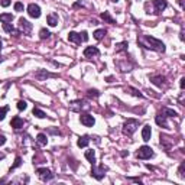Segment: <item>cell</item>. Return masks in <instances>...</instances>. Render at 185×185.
<instances>
[{"instance_id": "83f0119b", "label": "cell", "mask_w": 185, "mask_h": 185, "mask_svg": "<svg viewBox=\"0 0 185 185\" xmlns=\"http://www.w3.org/2000/svg\"><path fill=\"white\" fill-rule=\"evenodd\" d=\"M32 113H34V116H36L38 119H45L46 117V114L43 113L41 109H38V107H34V111H32Z\"/></svg>"}, {"instance_id": "5bb4252c", "label": "cell", "mask_w": 185, "mask_h": 185, "mask_svg": "<svg viewBox=\"0 0 185 185\" xmlns=\"http://www.w3.org/2000/svg\"><path fill=\"white\" fill-rule=\"evenodd\" d=\"M10 124H12L13 129H22L23 127V124H25V122H23V119H20L19 116H15V117L12 119V122H10Z\"/></svg>"}, {"instance_id": "6da1fadb", "label": "cell", "mask_w": 185, "mask_h": 185, "mask_svg": "<svg viewBox=\"0 0 185 185\" xmlns=\"http://www.w3.org/2000/svg\"><path fill=\"white\" fill-rule=\"evenodd\" d=\"M138 43H140V45L147 48V49L158 51V52H165V43L162 41H159V39L153 38V36H149V35H145L142 38H139Z\"/></svg>"}, {"instance_id": "8d00e7d4", "label": "cell", "mask_w": 185, "mask_h": 185, "mask_svg": "<svg viewBox=\"0 0 185 185\" xmlns=\"http://www.w3.org/2000/svg\"><path fill=\"white\" fill-rule=\"evenodd\" d=\"M10 3H12L10 0H0V4H2L3 7H7V6H10Z\"/></svg>"}, {"instance_id": "30bf717a", "label": "cell", "mask_w": 185, "mask_h": 185, "mask_svg": "<svg viewBox=\"0 0 185 185\" xmlns=\"http://www.w3.org/2000/svg\"><path fill=\"white\" fill-rule=\"evenodd\" d=\"M28 15H29L30 17H34V19H38V17L41 16V7H39L38 4L30 3L29 6H28Z\"/></svg>"}, {"instance_id": "e0dca14e", "label": "cell", "mask_w": 185, "mask_h": 185, "mask_svg": "<svg viewBox=\"0 0 185 185\" xmlns=\"http://www.w3.org/2000/svg\"><path fill=\"white\" fill-rule=\"evenodd\" d=\"M68 41L72 42V43H81L83 42L80 34H77V32H70V34H68Z\"/></svg>"}, {"instance_id": "277c9868", "label": "cell", "mask_w": 185, "mask_h": 185, "mask_svg": "<svg viewBox=\"0 0 185 185\" xmlns=\"http://www.w3.org/2000/svg\"><path fill=\"white\" fill-rule=\"evenodd\" d=\"M106 172H107V168H106L104 165H100V166H96V164L92 165V169H91V175L96 179H98V181H101L103 178H104Z\"/></svg>"}, {"instance_id": "e575fe53", "label": "cell", "mask_w": 185, "mask_h": 185, "mask_svg": "<svg viewBox=\"0 0 185 185\" xmlns=\"http://www.w3.org/2000/svg\"><path fill=\"white\" fill-rule=\"evenodd\" d=\"M126 91H132V94L133 96H136V97H142V94L138 91V90H135V88H132V87H127L126 88Z\"/></svg>"}, {"instance_id": "7402d4cb", "label": "cell", "mask_w": 185, "mask_h": 185, "mask_svg": "<svg viewBox=\"0 0 185 185\" xmlns=\"http://www.w3.org/2000/svg\"><path fill=\"white\" fill-rule=\"evenodd\" d=\"M85 158H87V160H88L91 165L96 164V153H94V151H87L85 152Z\"/></svg>"}, {"instance_id": "cb8c5ba5", "label": "cell", "mask_w": 185, "mask_h": 185, "mask_svg": "<svg viewBox=\"0 0 185 185\" xmlns=\"http://www.w3.org/2000/svg\"><path fill=\"white\" fill-rule=\"evenodd\" d=\"M106 34H107L106 29H97L96 32H94V38H96L97 41H101V39L106 36Z\"/></svg>"}, {"instance_id": "44dd1931", "label": "cell", "mask_w": 185, "mask_h": 185, "mask_svg": "<svg viewBox=\"0 0 185 185\" xmlns=\"http://www.w3.org/2000/svg\"><path fill=\"white\" fill-rule=\"evenodd\" d=\"M88 142H90L88 136H81V138L77 140V145H78V147H85L88 145Z\"/></svg>"}, {"instance_id": "4316f807", "label": "cell", "mask_w": 185, "mask_h": 185, "mask_svg": "<svg viewBox=\"0 0 185 185\" xmlns=\"http://www.w3.org/2000/svg\"><path fill=\"white\" fill-rule=\"evenodd\" d=\"M49 36H51V32H49V30H48V29H45V28H42V29L39 30V38L42 39V41H43V39H48V38H49Z\"/></svg>"}, {"instance_id": "2e32d148", "label": "cell", "mask_w": 185, "mask_h": 185, "mask_svg": "<svg viewBox=\"0 0 185 185\" xmlns=\"http://www.w3.org/2000/svg\"><path fill=\"white\" fill-rule=\"evenodd\" d=\"M48 77H54V74H51V72L45 71V70H39L38 72H35V78H38L39 81H43Z\"/></svg>"}, {"instance_id": "d6a6232c", "label": "cell", "mask_w": 185, "mask_h": 185, "mask_svg": "<svg viewBox=\"0 0 185 185\" xmlns=\"http://www.w3.org/2000/svg\"><path fill=\"white\" fill-rule=\"evenodd\" d=\"M26 107H28L26 101H23V100L17 101V109H19V110H26Z\"/></svg>"}, {"instance_id": "f1b7e54d", "label": "cell", "mask_w": 185, "mask_h": 185, "mask_svg": "<svg viewBox=\"0 0 185 185\" xmlns=\"http://www.w3.org/2000/svg\"><path fill=\"white\" fill-rule=\"evenodd\" d=\"M127 49V42H120L116 45V52H122V51Z\"/></svg>"}, {"instance_id": "9c48e42d", "label": "cell", "mask_w": 185, "mask_h": 185, "mask_svg": "<svg viewBox=\"0 0 185 185\" xmlns=\"http://www.w3.org/2000/svg\"><path fill=\"white\" fill-rule=\"evenodd\" d=\"M151 81L152 84H155L156 87H159V88H165L168 83H166V78L164 75H151Z\"/></svg>"}, {"instance_id": "7c38bea8", "label": "cell", "mask_w": 185, "mask_h": 185, "mask_svg": "<svg viewBox=\"0 0 185 185\" xmlns=\"http://www.w3.org/2000/svg\"><path fill=\"white\" fill-rule=\"evenodd\" d=\"M100 51L97 49L96 46H87L84 49V56L85 58H92V56H98Z\"/></svg>"}, {"instance_id": "9a60e30c", "label": "cell", "mask_w": 185, "mask_h": 185, "mask_svg": "<svg viewBox=\"0 0 185 185\" xmlns=\"http://www.w3.org/2000/svg\"><path fill=\"white\" fill-rule=\"evenodd\" d=\"M151 136H152L151 126H149V124L143 126V129H142V139L145 140V142H149V140H151Z\"/></svg>"}, {"instance_id": "4fadbf2b", "label": "cell", "mask_w": 185, "mask_h": 185, "mask_svg": "<svg viewBox=\"0 0 185 185\" xmlns=\"http://www.w3.org/2000/svg\"><path fill=\"white\" fill-rule=\"evenodd\" d=\"M155 122H156V124H158V126L164 127V129H169L168 122H166V117H165L164 114H158V116L155 117Z\"/></svg>"}, {"instance_id": "7a4b0ae2", "label": "cell", "mask_w": 185, "mask_h": 185, "mask_svg": "<svg viewBox=\"0 0 185 185\" xmlns=\"http://www.w3.org/2000/svg\"><path fill=\"white\" fill-rule=\"evenodd\" d=\"M138 127H139V120H136V119H129V120L123 124V133L127 136H130L135 133Z\"/></svg>"}, {"instance_id": "d6986e66", "label": "cell", "mask_w": 185, "mask_h": 185, "mask_svg": "<svg viewBox=\"0 0 185 185\" xmlns=\"http://www.w3.org/2000/svg\"><path fill=\"white\" fill-rule=\"evenodd\" d=\"M3 29H4V32H7L10 35H19V32L15 29V26L12 23H3Z\"/></svg>"}, {"instance_id": "ffe728a7", "label": "cell", "mask_w": 185, "mask_h": 185, "mask_svg": "<svg viewBox=\"0 0 185 185\" xmlns=\"http://www.w3.org/2000/svg\"><path fill=\"white\" fill-rule=\"evenodd\" d=\"M12 20H13L12 13H2V15H0V22H2V23H10Z\"/></svg>"}, {"instance_id": "b9f144b4", "label": "cell", "mask_w": 185, "mask_h": 185, "mask_svg": "<svg viewBox=\"0 0 185 185\" xmlns=\"http://www.w3.org/2000/svg\"><path fill=\"white\" fill-rule=\"evenodd\" d=\"M111 2H113V3H116V2H119V0H111Z\"/></svg>"}, {"instance_id": "d590c367", "label": "cell", "mask_w": 185, "mask_h": 185, "mask_svg": "<svg viewBox=\"0 0 185 185\" xmlns=\"http://www.w3.org/2000/svg\"><path fill=\"white\" fill-rule=\"evenodd\" d=\"M80 36H81V41H83V42L88 41V35H87V32H85V30H83V32H81Z\"/></svg>"}, {"instance_id": "ab89813d", "label": "cell", "mask_w": 185, "mask_h": 185, "mask_svg": "<svg viewBox=\"0 0 185 185\" xmlns=\"http://www.w3.org/2000/svg\"><path fill=\"white\" fill-rule=\"evenodd\" d=\"M179 85H181V90L185 88V77H182V78H181V83H179Z\"/></svg>"}, {"instance_id": "603a6c76", "label": "cell", "mask_w": 185, "mask_h": 185, "mask_svg": "<svg viewBox=\"0 0 185 185\" xmlns=\"http://www.w3.org/2000/svg\"><path fill=\"white\" fill-rule=\"evenodd\" d=\"M160 114H164L165 117H175V116H177V111L172 109H166V107H165V109H162V113Z\"/></svg>"}, {"instance_id": "f35d334b", "label": "cell", "mask_w": 185, "mask_h": 185, "mask_svg": "<svg viewBox=\"0 0 185 185\" xmlns=\"http://www.w3.org/2000/svg\"><path fill=\"white\" fill-rule=\"evenodd\" d=\"M4 143H6V138L3 135H0V146H3Z\"/></svg>"}, {"instance_id": "74e56055", "label": "cell", "mask_w": 185, "mask_h": 185, "mask_svg": "<svg viewBox=\"0 0 185 185\" xmlns=\"http://www.w3.org/2000/svg\"><path fill=\"white\" fill-rule=\"evenodd\" d=\"M178 174H179V177H181V178H185V174H184V164L179 166V171H178Z\"/></svg>"}, {"instance_id": "8fae6325", "label": "cell", "mask_w": 185, "mask_h": 185, "mask_svg": "<svg viewBox=\"0 0 185 185\" xmlns=\"http://www.w3.org/2000/svg\"><path fill=\"white\" fill-rule=\"evenodd\" d=\"M80 120H81V123H83L84 126H87V127H92V126H94V123H96L94 117H92L91 114H88V113L81 114V116H80Z\"/></svg>"}, {"instance_id": "1f68e13d", "label": "cell", "mask_w": 185, "mask_h": 185, "mask_svg": "<svg viewBox=\"0 0 185 185\" xmlns=\"http://www.w3.org/2000/svg\"><path fill=\"white\" fill-rule=\"evenodd\" d=\"M87 94H88V97H94V98H97V97L100 96V92L97 91V90H88Z\"/></svg>"}, {"instance_id": "836d02e7", "label": "cell", "mask_w": 185, "mask_h": 185, "mask_svg": "<svg viewBox=\"0 0 185 185\" xmlns=\"http://www.w3.org/2000/svg\"><path fill=\"white\" fill-rule=\"evenodd\" d=\"M15 10H16V12H23V3L16 2V3H15Z\"/></svg>"}, {"instance_id": "ba28073f", "label": "cell", "mask_w": 185, "mask_h": 185, "mask_svg": "<svg viewBox=\"0 0 185 185\" xmlns=\"http://www.w3.org/2000/svg\"><path fill=\"white\" fill-rule=\"evenodd\" d=\"M19 28L25 35H30V32H32V23L29 20H26L25 17L19 19Z\"/></svg>"}, {"instance_id": "60d3db41", "label": "cell", "mask_w": 185, "mask_h": 185, "mask_svg": "<svg viewBox=\"0 0 185 185\" xmlns=\"http://www.w3.org/2000/svg\"><path fill=\"white\" fill-rule=\"evenodd\" d=\"M3 158H4V155L3 153H0V159H3Z\"/></svg>"}, {"instance_id": "52a82bcc", "label": "cell", "mask_w": 185, "mask_h": 185, "mask_svg": "<svg viewBox=\"0 0 185 185\" xmlns=\"http://www.w3.org/2000/svg\"><path fill=\"white\" fill-rule=\"evenodd\" d=\"M36 174H38V177L39 179H42V181H51L52 178H54V174L51 172L49 169H46V168H38L36 169Z\"/></svg>"}, {"instance_id": "d4e9b609", "label": "cell", "mask_w": 185, "mask_h": 185, "mask_svg": "<svg viewBox=\"0 0 185 185\" xmlns=\"http://www.w3.org/2000/svg\"><path fill=\"white\" fill-rule=\"evenodd\" d=\"M36 140H38V143L42 145V146H45L46 143H48V138H46V135H43V133H39V135L36 136Z\"/></svg>"}, {"instance_id": "8992f818", "label": "cell", "mask_w": 185, "mask_h": 185, "mask_svg": "<svg viewBox=\"0 0 185 185\" xmlns=\"http://www.w3.org/2000/svg\"><path fill=\"white\" fill-rule=\"evenodd\" d=\"M152 6H153L155 15H159V13H162L166 9L168 3H166V0H152Z\"/></svg>"}, {"instance_id": "484cf974", "label": "cell", "mask_w": 185, "mask_h": 185, "mask_svg": "<svg viewBox=\"0 0 185 185\" xmlns=\"http://www.w3.org/2000/svg\"><path fill=\"white\" fill-rule=\"evenodd\" d=\"M101 19H103L104 22H107V23H116L113 17L109 15V12H103V13H101Z\"/></svg>"}, {"instance_id": "5b68a950", "label": "cell", "mask_w": 185, "mask_h": 185, "mask_svg": "<svg viewBox=\"0 0 185 185\" xmlns=\"http://www.w3.org/2000/svg\"><path fill=\"white\" fill-rule=\"evenodd\" d=\"M70 109L72 111H81V110H88L90 106L85 103V101H81V100H75V101H71L70 103Z\"/></svg>"}, {"instance_id": "3957f363", "label": "cell", "mask_w": 185, "mask_h": 185, "mask_svg": "<svg viewBox=\"0 0 185 185\" xmlns=\"http://www.w3.org/2000/svg\"><path fill=\"white\" fill-rule=\"evenodd\" d=\"M136 156H138L139 159H149V158H152V156H153V151H152L151 146L143 145V146H140L138 149V152H136Z\"/></svg>"}, {"instance_id": "7bdbcfd3", "label": "cell", "mask_w": 185, "mask_h": 185, "mask_svg": "<svg viewBox=\"0 0 185 185\" xmlns=\"http://www.w3.org/2000/svg\"><path fill=\"white\" fill-rule=\"evenodd\" d=\"M0 51H2V41H0Z\"/></svg>"}, {"instance_id": "ac0fdd59", "label": "cell", "mask_w": 185, "mask_h": 185, "mask_svg": "<svg viewBox=\"0 0 185 185\" xmlns=\"http://www.w3.org/2000/svg\"><path fill=\"white\" fill-rule=\"evenodd\" d=\"M46 23H48L49 26H52V28H54V26H56V25H58V16H56L55 13H51V15H48V16H46Z\"/></svg>"}, {"instance_id": "f546056e", "label": "cell", "mask_w": 185, "mask_h": 185, "mask_svg": "<svg viewBox=\"0 0 185 185\" xmlns=\"http://www.w3.org/2000/svg\"><path fill=\"white\" fill-rule=\"evenodd\" d=\"M22 165V158L20 156H16V159H15V164L12 165V168H10V172H12L13 169H16V168H19Z\"/></svg>"}, {"instance_id": "4dcf8cb0", "label": "cell", "mask_w": 185, "mask_h": 185, "mask_svg": "<svg viewBox=\"0 0 185 185\" xmlns=\"http://www.w3.org/2000/svg\"><path fill=\"white\" fill-rule=\"evenodd\" d=\"M7 111H9V107H7V106H4V107H0V120H3Z\"/></svg>"}]
</instances>
